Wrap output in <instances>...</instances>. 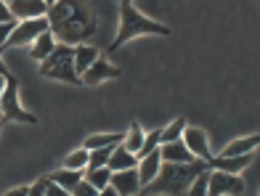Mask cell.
<instances>
[{
  "instance_id": "1",
  "label": "cell",
  "mask_w": 260,
  "mask_h": 196,
  "mask_svg": "<svg viewBox=\"0 0 260 196\" xmlns=\"http://www.w3.org/2000/svg\"><path fill=\"white\" fill-rule=\"evenodd\" d=\"M48 32L56 37V43L77 48L82 45V40L90 37L96 32V16H93L90 6L82 3H48Z\"/></svg>"
},
{
  "instance_id": "2",
  "label": "cell",
  "mask_w": 260,
  "mask_h": 196,
  "mask_svg": "<svg viewBox=\"0 0 260 196\" xmlns=\"http://www.w3.org/2000/svg\"><path fill=\"white\" fill-rule=\"evenodd\" d=\"M210 170L207 162H188V165H162L157 178L144 186V193H162V196H186L188 186L194 183V178L199 172Z\"/></svg>"
},
{
  "instance_id": "3",
  "label": "cell",
  "mask_w": 260,
  "mask_h": 196,
  "mask_svg": "<svg viewBox=\"0 0 260 196\" xmlns=\"http://www.w3.org/2000/svg\"><path fill=\"white\" fill-rule=\"evenodd\" d=\"M141 34H159V37H170V27L159 24V21L144 16L133 3H120V29L114 34V43L106 48V53L120 51L125 43H130L133 37H141Z\"/></svg>"
},
{
  "instance_id": "4",
  "label": "cell",
  "mask_w": 260,
  "mask_h": 196,
  "mask_svg": "<svg viewBox=\"0 0 260 196\" xmlns=\"http://www.w3.org/2000/svg\"><path fill=\"white\" fill-rule=\"evenodd\" d=\"M40 77L56 80V83H67V85H82L80 74L75 72V48L58 43L53 48V53L40 64Z\"/></svg>"
},
{
  "instance_id": "5",
  "label": "cell",
  "mask_w": 260,
  "mask_h": 196,
  "mask_svg": "<svg viewBox=\"0 0 260 196\" xmlns=\"http://www.w3.org/2000/svg\"><path fill=\"white\" fill-rule=\"evenodd\" d=\"M0 122H3V125H8V122L38 125V117L21 106V101H19V80H16L14 74L6 80L3 96H0Z\"/></svg>"
},
{
  "instance_id": "6",
  "label": "cell",
  "mask_w": 260,
  "mask_h": 196,
  "mask_svg": "<svg viewBox=\"0 0 260 196\" xmlns=\"http://www.w3.org/2000/svg\"><path fill=\"white\" fill-rule=\"evenodd\" d=\"M242 175H229V172L210 170L207 175V196H242L244 193Z\"/></svg>"
},
{
  "instance_id": "7",
  "label": "cell",
  "mask_w": 260,
  "mask_h": 196,
  "mask_svg": "<svg viewBox=\"0 0 260 196\" xmlns=\"http://www.w3.org/2000/svg\"><path fill=\"white\" fill-rule=\"evenodd\" d=\"M43 32H48V19H32V21H19L16 29L11 32V37L6 40L3 51L8 48H21V45H32Z\"/></svg>"
},
{
  "instance_id": "8",
  "label": "cell",
  "mask_w": 260,
  "mask_h": 196,
  "mask_svg": "<svg viewBox=\"0 0 260 196\" xmlns=\"http://www.w3.org/2000/svg\"><path fill=\"white\" fill-rule=\"evenodd\" d=\"M181 141H183V146L188 148V151L194 154V159H199V162H210V159H212L210 138H207L205 128H191V125H186Z\"/></svg>"
},
{
  "instance_id": "9",
  "label": "cell",
  "mask_w": 260,
  "mask_h": 196,
  "mask_svg": "<svg viewBox=\"0 0 260 196\" xmlns=\"http://www.w3.org/2000/svg\"><path fill=\"white\" fill-rule=\"evenodd\" d=\"M8 11L14 21H32V19H45L48 3H43V0H14V3H8Z\"/></svg>"
},
{
  "instance_id": "10",
  "label": "cell",
  "mask_w": 260,
  "mask_h": 196,
  "mask_svg": "<svg viewBox=\"0 0 260 196\" xmlns=\"http://www.w3.org/2000/svg\"><path fill=\"white\" fill-rule=\"evenodd\" d=\"M120 77H122V69L109 64L106 59H99L96 64L88 69V72L80 74L82 85H101V83H106V80H120Z\"/></svg>"
},
{
  "instance_id": "11",
  "label": "cell",
  "mask_w": 260,
  "mask_h": 196,
  "mask_svg": "<svg viewBox=\"0 0 260 196\" xmlns=\"http://www.w3.org/2000/svg\"><path fill=\"white\" fill-rule=\"evenodd\" d=\"M109 188L117 196H138L141 193V180L136 170H122V172H112Z\"/></svg>"
},
{
  "instance_id": "12",
  "label": "cell",
  "mask_w": 260,
  "mask_h": 196,
  "mask_svg": "<svg viewBox=\"0 0 260 196\" xmlns=\"http://www.w3.org/2000/svg\"><path fill=\"white\" fill-rule=\"evenodd\" d=\"M157 151H159L162 165H188V162H197L194 154L183 146V141L165 143V146H159V148H157Z\"/></svg>"
},
{
  "instance_id": "13",
  "label": "cell",
  "mask_w": 260,
  "mask_h": 196,
  "mask_svg": "<svg viewBox=\"0 0 260 196\" xmlns=\"http://www.w3.org/2000/svg\"><path fill=\"white\" fill-rule=\"evenodd\" d=\"M260 143V133H252V135H244V138H236V141L226 143V148H220L215 156L220 159H229V156H244V154H252Z\"/></svg>"
},
{
  "instance_id": "14",
  "label": "cell",
  "mask_w": 260,
  "mask_h": 196,
  "mask_svg": "<svg viewBox=\"0 0 260 196\" xmlns=\"http://www.w3.org/2000/svg\"><path fill=\"white\" fill-rule=\"evenodd\" d=\"M162 167V159H159V151H151L149 156L144 159H138V165H136V172H138V180H141V188L149 186L151 180L157 178V172Z\"/></svg>"
},
{
  "instance_id": "15",
  "label": "cell",
  "mask_w": 260,
  "mask_h": 196,
  "mask_svg": "<svg viewBox=\"0 0 260 196\" xmlns=\"http://www.w3.org/2000/svg\"><path fill=\"white\" fill-rule=\"evenodd\" d=\"M99 59H101V48H96V45H77L75 48V72L77 74L88 72Z\"/></svg>"
},
{
  "instance_id": "16",
  "label": "cell",
  "mask_w": 260,
  "mask_h": 196,
  "mask_svg": "<svg viewBox=\"0 0 260 196\" xmlns=\"http://www.w3.org/2000/svg\"><path fill=\"white\" fill-rule=\"evenodd\" d=\"M136 165H138V159L130 151H125L122 143H120V146L112 148V156H109V162H106V170L109 172H122V170H136Z\"/></svg>"
},
{
  "instance_id": "17",
  "label": "cell",
  "mask_w": 260,
  "mask_h": 196,
  "mask_svg": "<svg viewBox=\"0 0 260 196\" xmlns=\"http://www.w3.org/2000/svg\"><path fill=\"white\" fill-rule=\"evenodd\" d=\"M125 141V133H96V135H88L82 148L88 151H96V148H112V146H120Z\"/></svg>"
},
{
  "instance_id": "18",
  "label": "cell",
  "mask_w": 260,
  "mask_h": 196,
  "mask_svg": "<svg viewBox=\"0 0 260 196\" xmlns=\"http://www.w3.org/2000/svg\"><path fill=\"white\" fill-rule=\"evenodd\" d=\"M51 183H56L58 188H64L69 196H72V191H75V186L82 180V170H56V172H51V175H45Z\"/></svg>"
},
{
  "instance_id": "19",
  "label": "cell",
  "mask_w": 260,
  "mask_h": 196,
  "mask_svg": "<svg viewBox=\"0 0 260 196\" xmlns=\"http://www.w3.org/2000/svg\"><path fill=\"white\" fill-rule=\"evenodd\" d=\"M56 45H58V43H56V37H53V34H51V32H43L40 37L32 43L29 56H32L35 61H40V64H43V61H45V59H48V56L53 53V48H56Z\"/></svg>"
},
{
  "instance_id": "20",
  "label": "cell",
  "mask_w": 260,
  "mask_h": 196,
  "mask_svg": "<svg viewBox=\"0 0 260 196\" xmlns=\"http://www.w3.org/2000/svg\"><path fill=\"white\" fill-rule=\"evenodd\" d=\"M144 138H146V130L141 128L138 122H130V128H127V135H125V141H122V148L130 154H138L141 151V146H144Z\"/></svg>"
},
{
  "instance_id": "21",
  "label": "cell",
  "mask_w": 260,
  "mask_h": 196,
  "mask_svg": "<svg viewBox=\"0 0 260 196\" xmlns=\"http://www.w3.org/2000/svg\"><path fill=\"white\" fill-rule=\"evenodd\" d=\"M183 128H186V120L183 117H175L168 128H162L159 133V146L165 143H175V141H181V135H183Z\"/></svg>"
},
{
  "instance_id": "22",
  "label": "cell",
  "mask_w": 260,
  "mask_h": 196,
  "mask_svg": "<svg viewBox=\"0 0 260 196\" xmlns=\"http://www.w3.org/2000/svg\"><path fill=\"white\" fill-rule=\"evenodd\" d=\"M82 180L90 183L96 191H104V188H109V180H112V172L101 167V170H85V175H82Z\"/></svg>"
},
{
  "instance_id": "23",
  "label": "cell",
  "mask_w": 260,
  "mask_h": 196,
  "mask_svg": "<svg viewBox=\"0 0 260 196\" xmlns=\"http://www.w3.org/2000/svg\"><path fill=\"white\" fill-rule=\"evenodd\" d=\"M88 167V148H77V151L64 156L61 170H85Z\"/></svg>"
},
{
  "instance_id": "24",
  "label": "cell",
  "mask_w": 260,
  "mask_h": 196,
  "mask_svg": "<svg viewBox=\"0 0 260 196\" xmlns=\"http://www.w3.org/2000/svg\"><path fill=\"white\" fill-rule=\"evenodd\" d=\"M112 148H96V151H88V167L85 170H101V167H106V162H109V156H112Z\"/></svg>"
},
{
  "instance_id": "25",
  "label": "cell",
  "mask_w": 260,
  "mask_h": 196,
  "mask_svg": "<svg viewBox=\"0 0 260 196\" xmlns=\"http://www.w3.org/2000/svg\"><path fill=\"white\" fill-rule=\"evenodd\" d=\"M159 133H162V130H151V133H146L144 146H141V151L136 154V159H144V156H149L151 151H157V148H159Z\"/></svg>"
},
{
  "instance_id": "26",
  "label": "cell",
  "mask_w": 260,
  "mask_h": 196,
  "mask_svg": "<svg viewBox=\"0 0 260 196\" xmlns=\"http://www.w3.org/2000/svg\"><path fill=\"white\" fill-rule=\"evenodd\" d=\"M207 175H210V170L199 172V175L194 178V183H191V186H188L186 196H207Z\"/></svg>"
},
{
  "instance_id": "27",
  "label": "cell",
  "mask_w": 260,
  "mask_h": 196,
  "mask_svg": "<svg viewBox=\"0 0 260 196\" xmlns=\"http://www.w3.org/2000/svg\"><path fill=\"white\" fill-rule=\"evenodd\" d=\"M45 186H48V178H38L32 183V186H27V196H45Z\"/></svg>"
},
{
  "instance_id": "28",
  "label": "cell",
  "mask_w": 260,
  "mask_h": 196,
  "mask_svg": "<svg viewBox=\"0 0 260 196\" xmlns=\"http://www.w3.org/2000/svg\"><path fill=\"white\" fill-rule=\"evenodd\" d=\"M16 24H19V21H6V24H0V56H3V45L11 37V32L16 29Z\"/></svg>"
},
{
  "instance_id": "29",
  "label": "cell",
  "mask_w": 260,
  "mask_h": 196,
  "mask_svg": "<svg viewBox=\"0 0 260 196\" xmlns=\"http://www.w3.org/2000/svg\"><path fill=\"white\" fill-rule=\"evenodd\" d=\"M99 191L90 186V183H85V180H80L77 186H75V191H72V196H96Z\"/></svg>"
},
{
  "instance_id": "30",
  "label": "cell",
  "mask_w": 260,
  "mask_h": 196,
  "mask_svg": "<svg viewBox=\"0 0 260 196\" xmlns=\"http://www.w3.org/2000/svg\"><path fill=\"white\" fill-rule=\"evenodd\" d=\"M45 196H69V193H67L64 188H58L56 183H51V180H48V186H45Z\"/></svg>"
},
{
  "instance_id": "31",
  "label": "cell",
  "mask_w": 260,
  "mask_h": 196,
  "mask_svg": "<svg viewBox=\"0 0 260 196\" xmlns=\"http://www.w3.org/2000/svg\"><path fill=\"white\" fill-rule=\"evenodd\" d=\"M6 21H14V16L8 11V3H0V24H6Z\"/></svg>"
},
{
  "instance_id": "32",
  "label": "cell",
  "mask_w": 260,
  "mask_h": 196,
  "mask_svg": "<svg viewBox=\"0 0 260 196\" xmlns=\"http://www.w3.org/2000/svg\"><path fill=\"white\" fill-rule=\"evenodd\" d=\"M3 196H27V186H16V188H11V191H6Z\"/></svg>"
},
{
  "instance_id": "33",
  "label": "cell",
  "mask_w": 260,
  "mask_h": 196,
  "mask_svg": "<svg viewBox=\"0 0 260 196\" xmlns=\"http://www.w3.org/2000/svg\"><path fill=\"white\" fill-rule=\"evenodd\" d=\"M0 77H11V72H8V66L3 64V56H0Z\"/></svg>"
},
{
  "instance_id": "34",
  "label": "cell",
  "mask_w": 260,
  "mask_h": 196,
  "mask_svg": "<svg viewBox=\"0 0 260 196\" xmlns=\"http://www.w3.org/2000/svg\"><path fill=\"white\" fill-rule=\"evenodd\" d=\"M96 196H117V193H114V191H112V188H104V191H99V193H96Z\"/></svg>"
},
{
  "instance_id": "35",
  "label": "cell",
  "mask_w": 260,
  "mask_h": 196,
  "mask_svg": "<svg viewBox=\"0 0 260 196\" xmlns=\"http://www.w3.org/2000/svg\"><path fill=\"white\" fill-rule=\"evenodd\" d=\"M6 80H8V77H0V96H3V88H6Z\"/></svg>"
},
{
  "instance_id": "36",
  "label": "cell",
  "mask_w": 260,
  "mask_h": 196,
  "mask_svg": "<svg viewBox=\"0 0 260 196\" xmlns=\"http://www.w3.org/2000/svg\"><path fill=\"white\" fill-rule=\"evenodd\" d=\"M138 196H162V193H144V191H141Z\"/></svg>"
},
{
  "instance_id": "37",
  "label": "cell",
  "mask_w": 260,
  "mask_h": 196,
  "mask_svg": "<svg viewBox=\"0 0 260 196\" xmlns=\"http://www.w3.org/2000/svg\"><path fill=\"white\" fill-rule=\"evenodd\" d=\"M0 130H3V122H0Z\"/></svg>"
}]
</instances>
